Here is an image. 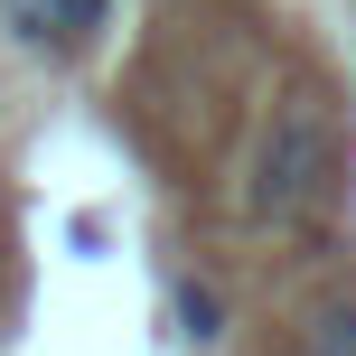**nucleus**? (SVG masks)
<instances>
[{"label": "nucleus", "mask_w": 356, "mask_h": 356, "mask_svg": "<svg viewBox=\"0 0 356 356\" xmlns=\"http://www.w3.org/2000/svg\"><path fill=\"white\" fill-rule=\"evenodd\" d=\"M169 300H178V338H188V347H216V338H225V300H216L207 282H169Z\"/></svg>", "instance_id": "4"}, {"label": "nucleus", "mask_w": 356, "mask_h": 356, "mask_svg": "<svg viewBox=\"0 0 356 356\" xmlns=\"http://www.w3.org/2000/svg\"><path fill=\"white\" fill-rule=\"evenodd\" d=\"M104 10H113V0H56V19H66V38H75V47L104 29Z\"/></svg>", "instance_id": "5"}, {"label": "nucleus", "mask_w": 356, "mask_h": 356, "mask_svg": "<svg viewBox=\"0 0 356 356\" xmlns=\"http://www.w3.org/2000/svg\"><path fill=\"white\" fill-rule=\"evenodd\" d=\"M300 356H356V291H319L300 309Z\"/></svg>", "instance_id": "2"}, {"label": "nucleus", "mask_w": 356, "mask_h": 356, "mask_svg": "<svg viewBox=\"0 0 356 356\" xmlns=\"http://www.w3.org/2000/svg\"><path fill=\"white\" fill-rule=\"evenodd\" d=\"M328 197H338V131H328L319 94H291L244 160V216L253 225H309Z\"/></svg>", "instance_id": "1"}, {"label": "nucleus", "mask_w": 356, "mask_h": 356, "mask_svg": "<svg viewBox=\"0 0 356 356\" xmlns=\"http://www.w3.org/2000/svg\"><path fill=\"white\" fill-rule=\"evenodd\" d=\"M0 29H10L19 47H38V56H66L75 47L66 19H56V0H0Z\"/></svg>", "instance_id": "3"}]
</instances>
